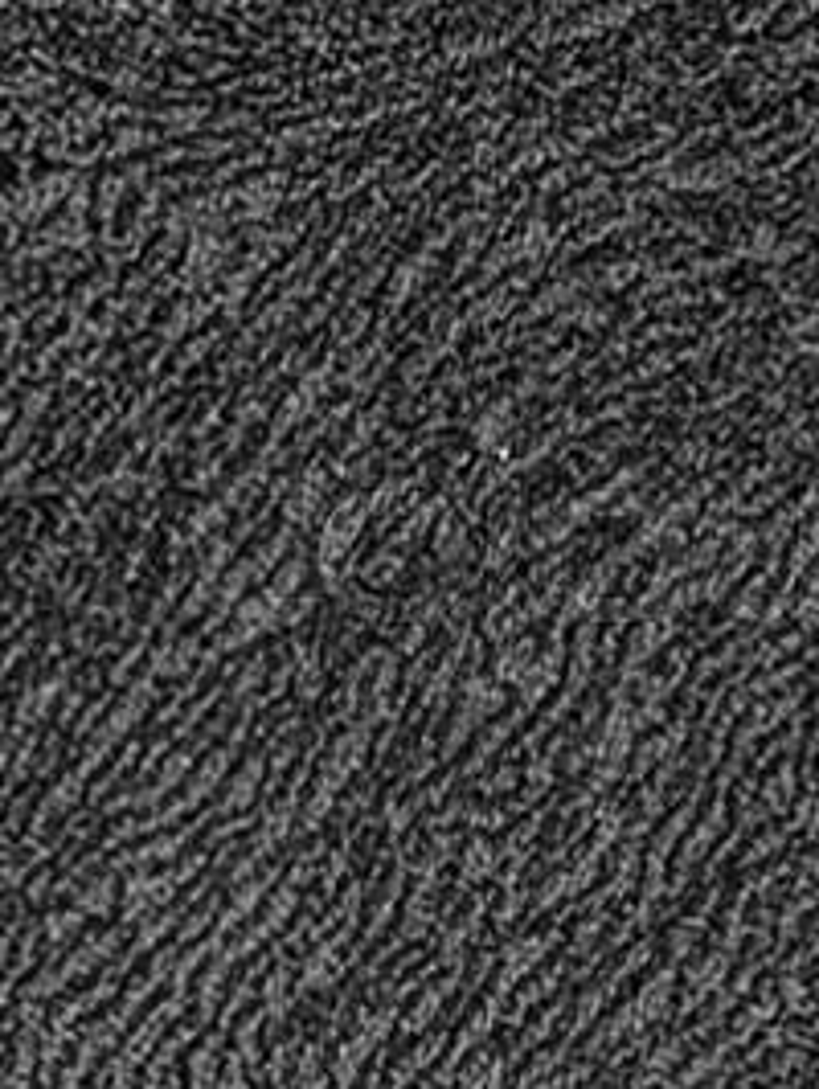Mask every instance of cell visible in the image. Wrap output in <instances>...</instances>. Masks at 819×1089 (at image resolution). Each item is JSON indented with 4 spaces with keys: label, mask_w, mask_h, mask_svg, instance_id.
I'll list each match as a JSON object with an SVG mask.
<instances>
[{
    "label": "cell",
    "mask_w": 819,
    "mask_h": 1089,
    "mask_svg": "<svg viewBox=\"0 0 819 1089\" xmlns=\"http://www.w3.org/2000/svg\"><path fill=\"white\" fill-rule=\"evenodd\" d=\"M78 905H82V909H91V913H95V909H99V913H107V905H111V873L86 885V897H78Z\"/></svg>",
    "instance_id": "6da1fadb"
}]
</instances>
